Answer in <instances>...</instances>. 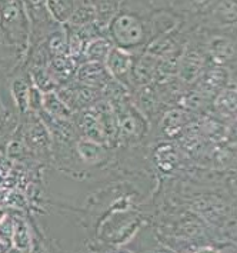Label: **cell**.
Returning <instances> with one entry per match:
<instances>
[{
  "label": "cell",
  "mask_w": 237,
  "mask_h": 253,
  "mask_svg": "<svg viewBox=\"0 0 237 253\" xmlns=\"http://www.w3.org/2000/svg\"><path fill=\"white\" fill-rule=\"evenodd\" d=\"M109 33L113 44L126 52L143 46L147 40L145 23L132 13L116 14L109 23Z\"/></svg>",
  "instance_id": "1"
},
{
  "label": "cell",
  "mask_w": 237,
  "mask_h": 253,
  "mask_svg": "<svg viewBox=\"0 0 237 253\" xmlns=\"http://www.w3.org/2000/svg\"><path fill=\"white\" fill-rule=\"evenodd\" d=\"M133 65H134L133 54L123 49H118L116 46L110 50L107 59L105 60V66L110 73V76L127 89L132 87Z\"/></svg>",
  "instance_id": "2"
},
{
  "label": "cell",
  "mask_w": 237,
  "mask_h": 253,
  "mask_svg": "<svg viewBox=\"0 0 237 253\" xmlns=\"http://www.w3.org/2000/svg\"><path fill=\"white\" fill-rule=\"evenodd\" d=\"M76 79L79 80L81 84L92 87V89H107L115 80L107 72L105 63L89 62V60H86L78 67Z\"/></svg>",
  "instance_id": "3"
},
{
  "label": "cell",
  "mask_w": 237,
  "mask_h": 253,
  "mask_svg": "<svg viewBox=\"0 0 237 253\" xmlns=\"http://www.w3.org/2000/svg\"><path fill=\"white\" fill-rule=\"evenodd\" d=\"M57 94L67 105V107L73 112L76 109H83L86 106H92L96 100V89L87 87L84 84L78 87H69L59 90Z\"/></svg>",
  "instance_id": "4"
},
{
  "label": "cell",
  "mask_w": 237,
  "mask_h": 253,
  "mask_svg": "<svg viewBox=\"0 0 237 253\" xmlns=\"http://www.w3.org/2000/svg\"><path fill=\"white\" fill-rule=\"evenodd\" d=\"M203 56L198 50H187L180 59L177 70L185 82H195L203 70Z\"/></svg>",
  "instance_id": "5"
},
{
  "label": "cell",
  "mask_w": 237,
  "mask_h": 253,
  "mask_svg": "<svg viewBox=\"0 0 237 253\" xmlns=\"http://www.w3.org/2000/svg\"><path fill=\"white\" fill-rule=\"evenodd\" d=\"M113 47H115V44L109 38L97 36V38H93L86 43L84 50H83V56L89 62L105 63V60L107 59V56H109L110 50Z\"/></svg>",
  "instance_id": "6"
},
{
  "label": "cell",
  "mask_w": 237,
  "mask_h": 253,
  "mask_svg": "<svg viewBox=\"0 0 237 253\" xmlns=\"http://www.w3.org/2000/svg\"><path fill=\"white\" fill-rule=\"evenodd\" d=\"M47 126L40 119L32 120L27 123L26 132H25V143L30 149H43L49 145V132L46 129Z\"/></svg>",
  "instance_id": "7"
},
{
  "label": "cell",
  "mask_w": 237,
  "mask_h": 253,
  "mask_svg": "<svg viewBox=\"0 0 237 253\" xmlns=\"http://www.w3.org/2000/svg\"><path fill=\"white\" fill-rule=\"evenodd\" d=\"M49 118L59 120H69L73 112L67 107V105L60 99L57 92L43 93V110Z\"/></svg>",
  "instance_id": "8"
},
{
  "label": "cell",
  "mask_w": 237,
  "mask_h": 253,
  "mask_svg": "<svg viewBox=\"0 0 237 253\" xmlns=\"http://www.w3.org/2000/svg\"><path fill=\"white\" fill-rule=\"evenodd\" d=\"M158 72V57L152 54H145L134 60L132 72V80L136 83H147Z\"/></svg>",
  "instance_id": "9"
},
{
  "label": "cell",
  "mask_w": 237,
  "mask_h": 253,
  "mask_svg": "<svg viewBox=\"0 0 237 253\" xmlns=\"http://www.w3.org/2000/svg\"><path fill=\"white\" fill-rule=\"evenodd\" d=\"M30 80H32V84L39 89L41 93H50V92H56L57 87H59V82L54 79L49 67L43 66H35L30 73Z\"/></svg>",
  "instance_id": "10"
},
{
  "label": "cell",
  "mask_w": 237,
  "mask_h": 253,
  "mask_svg": "<svg viewBox=\"0 0 237 253\" xmlns=\"http://www.w3.org/2000/svg\"><path fill=\"white\" fill-rule=\"evenodd\" d=\"M227 80V73L222 67H214L207 70L200 79V92L201 93H219L222 92Z\"/></svg>",
  "instance_id": "11"
},
{
  "label": "cell",
  "mask_w": 237,
  "mask_h": 253,
  "mask_svg": "<svg viewBox=\"0 0 237 253\" xmlns=\"http://www.w3.org/2000/svg\"><path fill=\"white\" fill-rule=\"evenodd\" d=\"M30 86H32V80H30L29 75L27 76L20 75V76H17V78H14L12 80L10 92H12V96H13L16 106H17V109L22 113H26L27 112V99H29Z\"/></svg>",
  "instance_id": "12"
},
{
  "label": "cell",
  "mask_w": 237,
  "mask_h": 253,
  "mask_svg": "<svg viewBox=\"0 0 237 253\" xmlns=\"http://www.w3.org/2000/svg\"><path fill=\"white\" fill-rule=\"evenodd\" d=\"M46 7L54 22L66 23L76 9V0H46Z\"/></svg>",
  "instance_id": "13"
},
{
  "label": "cell",
  "mask_w": 237,
  "mask_h": 253,
  "mask_svg": "<svg viewBox=\"0 0 237 253\" xmlns=\"http://www.w3.org/2000/svg\"><path fill=\"white\" fill-rule=\"evenodd\" d=\"M80 126L84 132V136L87 140H92L94 143H99V145H103L106 143L105 134L103 130L99 125V122L96 119V116L93 115V112L90 109H87L83 116H81V122H80Z\"/></svg>",
  "instance_id": "14"
},
{
  "label": "cell",
  "mask_w": 237,
  "mask_h": 253,
  "mask_svg": "<svg viewBox=\"0 0 237 253\" xmlns=\"http://www.w3.org/2000/svg\"><path fill=\"white\" fill-rule=\"evenodd\" d=\"M209 53L216 63L223 65L233 57L235 47L233 43L226 38H214L209 44Z\"/></svg>",
  "instance_id": "15"
},
{
  "label": "cell",
  "mask_w": 237,
  "mask_h": 253,
  "mask_svg": "<svg viewBox=\"0 0 237 253\" xmlns=\"http://www.w3.org/2000/svg\"><path fill=\"white\" fill-rule=\"evenodd\" d=\"M49 70L57 82H60V79H69L75 73V60L69 54L54 56L50 60Z\"/></svg>",
  "instance_id": "16"
},
{
  "label": "cell",
  "mask_w": 237,
  "mask_h": 253,
  "mask_svg": "<svg viewBox=\"0 0 237 253\" xmlns=\"http://www.w3.org/2000/svg\"><path fill=\"white\" fill-rule=\"evenodd\" d=\"M78 152H79L80 158L87 163H97L106 158V152L102 145L94 143L87 139H83L78 143Z\"/></svg>",
  "instance_id": "17"
},
{
  "label": "cell",
  "mask_w": 237,
  "mask_h": 253,
  "mask_svg": "<svg viewBox=\"0 0 237 253\" xmlns=\"http://www.w3.org/2000/svg\"><path fill=\"white\" fill-rule=\"evenodd\" d=\"M30 243H32V235H30V230H29L26 220L17 217L16 219V226H14L13 239H12V248L29 252Z\"/></svg>",
  "instance_id": "18"
},
{
  "label": "cell",
  "mask_w": 237,
  "mask_h": 253,
  "mask_svg": "<svg viewBox=\"0 0 237 253\" xmlns=\"http://www.w3.org/2000/svg\"><path fill=\"white\" fill-rule=\"evenodd\" d=\"M216 109L220 115L224 116H232L235 115L236 110V92L235 89H227V90H222L219 92V96L216 99Z\"/></svg>",
  "instance_id": "19"
},
{
  "label": "cell",
  "mask_w": 237,
  "mask_h": 253,
  "mask_svg": "<svg viewBox=\"0 0 237 253\" xmlns=\"http://www.w3.org/2000/svg\"><path fill=\"white\" fill-rule=\"evenodd\" d=\"M174 50V43L171 42L166 35H160L158 38L153 40L149 46V54L158 57V56H167Z\"/></svg>",
  "instance_id": "20"
},
{
  "label": "cell",
  "mask_w": 237,
  "mask_h": 253,
  "mask_svg": "<svg viewBox=\"0 0 237 253\" xmlns=\"http://www.w3.org/2000/svg\"><path fill=\"white\" fill-rule=\"evenodd\" d=\"M16 219L17 217H14V214L9 212V213L0 220V243L6 245L7 248L12 246L14 226H16Z\"/></svg>",
  "instance_id": "21"
},
{
  "label": "cell",
  "mask_w": 237,
  "mask_h": 253,
  "mask_svg": "<svg viewBox=\"0 0 237 253\" xmlns=\"http://www.w3.org/2000/svg\"><path fill=\"white\" fill-rule=\"evenodd\" d=\"M47 49H49V52L52 54V57L69 54L65 32H56V33H53L52 36L49 38V42H47Z\"/></svg>",
  "instance_id": "22"
},
{
  "label": "cell",
  "mask_w": 237,
  "mask_h": 253,
  "mask_svg": "<svg viewBox=\"0 0 237 253\" xmlns=\"http://www.w3.org/2000/svg\"><path fill=\"white\" fill-rule=\"evenodd\" d=\"M216 16L224 25H230L232 22H235V19H236V3H235V0L222 1L216 10Z\"/></svg>",
  "instance_id": "23"
},
{
  "label": "cell",
  "mask_w": 237,
  "mask_h": 253,
  "mask_svg": "<svg viewBox=\"0 0 237 253\" xmlns=\"http://www.w3.org/2000/svg\"><path fill=\"white\" fill-rule=\"evenodd\" d=\"M27 146L26 143L20 139H12L6 146V155L12 160H20L26 158Z\"/></svg>",
  "instance_id": "24"
},
{
  "label": "cell",
  "mask_w": 237,
  "mask_h": 253,
  "mask_svg": "<svg viewBox=\"0 0 237 253\" xmlns=\"http://www.w3.org/2000/svg\"><path fill=\"white\" fill-rule=\"evenodd\" d=\"M166 120H167V125H166V127H164V129L167 130V133L170 132V129H173V130H171V134L174 133L176 130H179V129H180L182 115H180L179 112H171L170 115H167Z\"/></svg>",
  "instance_id": "25"
},
{
  "label": "cell",
  "mask_w": 237,
  "mask_h": 253,
  "mask_svg": "<svg viewBox=\"0 0 237 253\" xmlns=\"http://www.w3.org/2000/svg\"><path fill=\"white\" fill-rule=\"evenodd\" d=\"M10 211H9V208H3V206H0V220L6 216V214L9 213Z\"/></svg>",
  "instance_id": "26"
},
{
  "label": "cell",
  "mask_w": 237,
  "mask_h": 253,
  "mask_svg": "<svg viewBox=\"0 0 237 253\" xmlns=\"http://www.w3.org/2000/svg\"><path fill=\"white\" fill-rule=\"evenodd\" d=\"M6 253H27V252H25V251H20V249H16V248H12V246H10Z\"/></svg>",
  "instance_id": "27"
},
{
  "label": "cell",
  "mask_w": 237,
  "mask_h": 253,
  "mask_svg": "<svg viewBox=\"0 0 237 253\" xmlns=\"http://www.w3.org/2000/svg\"><path fill=\"white\" fill-rule=\"evenodd\" d=\"M14 1H19V0H0V6L9 4V3H14Z\"/></svg>",
  "instance_id": "28"
},
{
  "label": "cell",
  "mask_w": 237,
  "mask_h": 253,
  "mask_svg": "<svg viewBox=\"0 0 237 253\" xmlns=\"http://www.w3.org/2000/svg\"><path fill=\"white\" fill-rule=\"evenodd\" d=\"M7 249H9V248H7L6 245L0 243V253H6V252H7Z\"/></svg>",
  "instance_id": "29"
},
{
  "label": "cell",
  "mask_w": 237,
  "mask_h": 253,
  "mask_svg": "<svg viewBox=\"0 0 237 253\" xmlns=\"http://www.w3.org/2000/svg\"><path fill=\"white\" fill-rule=\"evenodd\" d=\"M3 115H4V106L0 103V120H1V116H3Z\"/></svg>",
  "instance_id": "30"
},
{
  "label": "cell",
  "mask_w": 237,
  "mask_h": 253,
  "mask_svg": "<svg viewBox=\"0 0 237 253\" xmlns=\"http://www.w3.org/2000/svg\"><path fill=\"white\" fill-rule=\"evenodd\" d=\"M3 200H4V196H3V192L0 190V206H1V203H3Z\"/></svg>",
  "instance_id": "31"
},
{
  "label": "cell",
  "mask_w": 237,
  "mask_h": 253,
  "mask_svg": "<svg viewBox=\"0 0 237 253\" xmlns=\"http://www.w3.org/2000/svg\"><path fill=\"white\" fill-rule=\"evenodd\" d=\"M195 1H196V3H204L206 0H195Z\"/></svg>",
  "instance_id": "32"
},
{
  "label": "cell",
  "mask_w": 237,
  "mask_h": 253,
  "mask_svg": "<svg viewBox=\"0 0 237 253\" xmlns=\"http://www.w3.org/2000/svg\"><path fill=\"white\" fill-rule=\"evenodd\" d=\"M118 253H129V252H118Z\"/></svg>",
  "instance_id": "33"
},
{
  "label": "cell",
  "mask_w": 237,
  "mask_h": 253,
  "mask_svg": "<svg viewBox=\"0 0 237 253\" xmlns=\"http://www.w3.org/2000/svg\"><path fill=\"white\" fill-rule=\"evenodd\" d=\"M0 122H1V120H0Z\"/></svg>",
  "instance_id": "34"
}]
</instances>
